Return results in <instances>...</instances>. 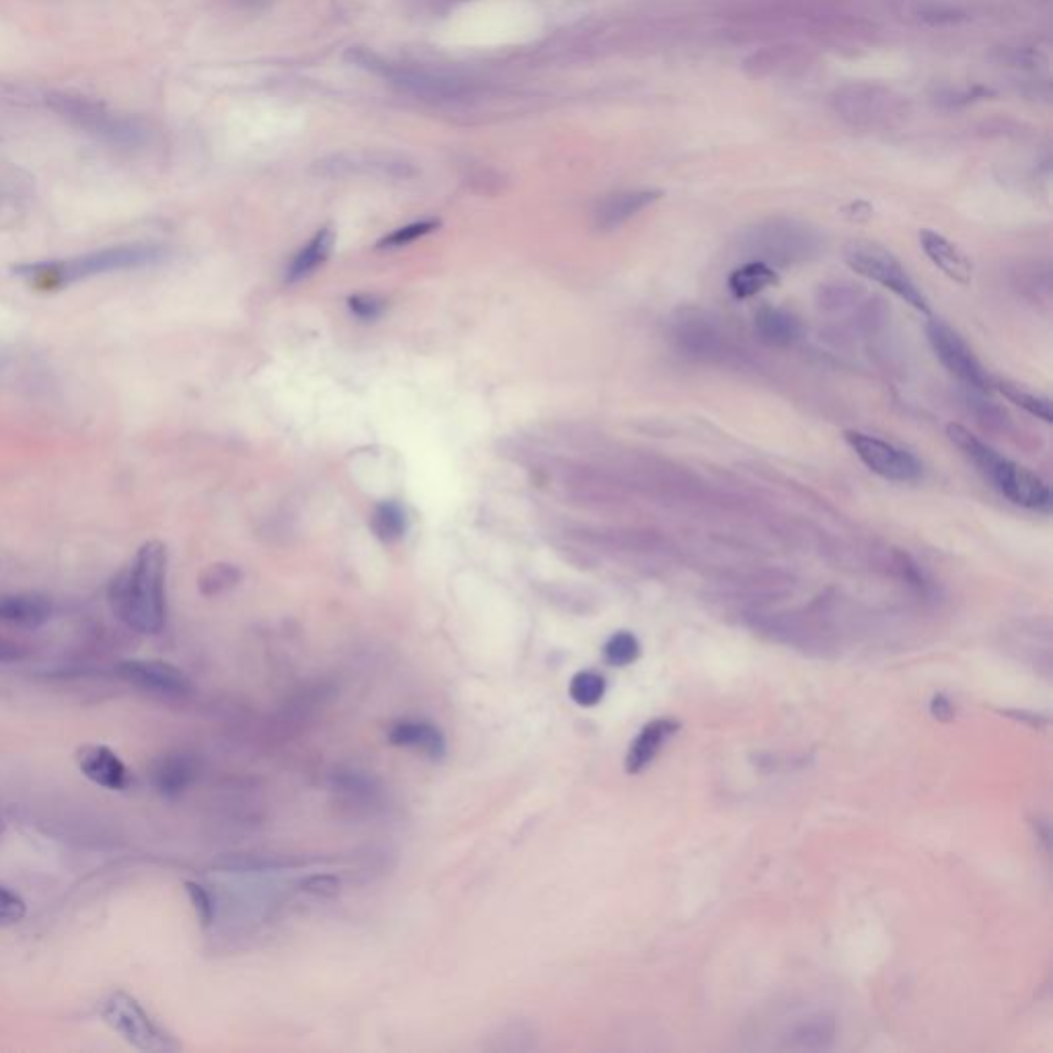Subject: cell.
Segmentation results:
<instances>
[{
  "instance_id": "obj_34",
  "label": "cell",
  "mask_w": 1053,
  "mask_h": 1053,
  "mask_svg": "<svg viewBox=\"0 0 1053 1053\" xmlns=\"http://www.w3.org/2000/svg\"><path fill=\"white\" fill-rule=\"evenodd\" d=\"M27 657V648L11 638L0 636V663H15Z\"/></svg>"
},
{
  "instance_id": "obj_2",
  "label": "cell",
  "mask_w": 1053,
  "mask_h": 1053,
  "mask_svg": "<svg viewBox=\"0 0 1053 1053\" xmlns=\"http://www.w3.org/2000/svg\"><path fill=\"white\" fill-rule=\"evenodd\" d=\"M165 258V251L155 245H118L101 251L85 253L70 260L38 262L15 266V274L21 276L29 286L38 290H58L62 286L75 284L93 276L114 274L124 270H138L155 266Z\"/></svg>"
},
{
  "instance_id": "obj_10",
  "label": "cell",
  "mask_w": 1053,
  "mask_h": 1053,
  "mask_svg": "<svg viewBox=\"0 0 1053 1053\" xmlns=\"http://www.w3.org/2000/svg\"><path fill=\"white\" fill-rule=\"evenodd\" d=\"M116 675L122 681L142 689V692L163 698H184L192 692V681L188 675L165 661H122L116 665Z\"/></svg>"
},
{
  "instance_id": "obj_25",
  "label": "cell",
  "mask_w": 1053,
  "mask_h": 1053,
  "mask_svg": "<svg viewBox=\"0 0 1053 1053\" xmlns=\"http://www.w3.org/2000/svg\"><path fill=\"white\" fill-rule=\"evenodd\" d=\"M241 580V570L233 564H212L208 566L202 574H200V580H198V587L202 591V595L206 597H214V595H221V593H227L231 589H235L239 585Z\"/></svg>"
},
{
  "instance_id": "obj_33",
  "label": "cell",
  "mask_w": 1053,
  "mask_h": 1053,
  "mask_svg": "<svg viewBox=\"0 0 1053 1053\" xmlns=\"http://www.w3.org/2000/svg\"><path fill=\"white\" fill-rule=\"evenodd\" d=\"M303 887L315 895H323V897H330V895H336L338 889H340V881L336 877H330V875H315L311 879H307L303 883Z\"/></svg>"
},
{
  "instance_id": "obj_35",
  "label": "cell",
  "mask_w": 1053,
  "mask_h": 1053,
  "mask_svg": "<svg viewBox=\"0 0 1053 1053\" xmlns=\"http://www.w3.org/2000/svg\"><path fill=\"white\" fill-rule=\"evenodd\" d=\"M932 712L936 718L940 720H949L953 716V706L947 702V698L942 696H936L934 702H932Z\"/></svg>"
},
{
  "instance_id": "obj_19",
  "label": "cell",
  "mask_w": 1053,
  "mask_h": 1053,
  "mask_svg": "<svg viewBox=\"0 0 1053 1053\" xmlns=\"http://www.w3.org/2000/svg\"><path fill=\"white\" fill-rule=\"evenodd\" d=\"M803 332V325L796 315L778 307H764L755 315V334L757 338L774 348L790 346L798 340Z\"/></svg>"
},
{
  "instance_id": "obj_17",
  "label": "cell",
  "mask_w": 1053,
  "mask_h": 1053,
  "mask_svg": "<svg viewBox=\"0 0 1053 1053\" xmlns=\"http://www.w3.org/2000/svg\"><path fill=\"white\" fill-rule=\"evenodd\" d=\"M387 737L395 747L416 749L432 759H441L447 753L443 731L426 720H397L393 722Z\"/></svg>"
},
{
  "instance_id": "obj_11",
  "label": "cell",
  "mask_w": 1053,
  "mask_h": 1053,
  "mask_svg": "<svg viewBox=\"0 0 1053 1053\" xmlns=\"http://www.w3.org/2000/svg\"><path fill=\"white\" fill-rule=\"evenodd\" d=\"M149 778L157 794L163 798H177L200 778V761L188 751H167L153 759Z\"/></svg>"
},
{
  "instance_id": "obj_28",
  "label": "cell",
  "mask_w": 1053,
  "mask_h": 1053,
  "mask_svg": "<svg viewBox=\"0 0 1053 1053\" xmlns=\"http://www.w3.org/2000/svg\"><path fill=\"white\" fill-rule=\"evenodd\" d=\"M27 916V903L25 899L0 885V928L15 926Z\"/></svg>"
},
{
  "instance_id": "obj_30",
  "label": "cell",
  "mask_w": 1053,
  "mask_h": 1053,
  "mask_svg": "<svg viewBox=\"0 0 1053 1053\" xmlns=\"http://www.w3.org/2000/svg\"><path fill=\"white\" fill-rule=\"evenodd\" d=\"M467 186H471L480 194L494 196V194L504 190L506 179H504V175L500 171H496L492 167H478V169H474L467 175Z\"/></svg>"
},
{
  "instance_id": "obj_6",
  "label": "cell",
  "mask_w": 1053,
  "mask_h": 1053,
  "mask_svg": "<svg viewBox=\"0 0 1053 1053\" xmlns=\"http://www.w3.org/2000/svg\"><path fill=\"white\" fill-rule=\"evenodd\" d=\"M846 441L852 447V451L858 455V459L873 471V474L899 484H910L918 482L924 474V467L920 459L905 451L889 441H883L879 437H870V434L848 430Z\"/></svg>"
},
{
  "instance_id": "obj_20",
  "label": "cell",
  "mask_w": 1053,
  "mask_h": 1053,
  "mask_svg": "<svg viewBox=\"0 0 1053 1053\" xmlns=\"http://www.w3.org/2000/svg\"><path fill=\"white\" fill-rule=\"evenodd\" d=\"M334 243H336V235H334V231L330 227L317 231V235L297 253L295 260L290 262V266L286 270V282L297 284V282L309 278L311 274H315V270L319 266H323L325 262H328L330 253L334 249Z\"/></svg>"
},
{
  "instance_id": "obj_26",
  "label": "cell",
  "mask_w": 1053,
  "mask_h": 1053,
  "mask_svg": "<svg viewBox=\"0 0 1053 1053\" xmlns=\"http://www.w3.org/2000/svg\"><path fill=\"white\" fill-rule=\"evenodd\" d=\"M603 657L611 667L632 665L640 657V642L632 632H617L605 642Z\"/></svg>"
},
{
  "instance_id": "obj_29",
  "label": "cell",
  "mask_w": 1053,
  "mask_h": 1053,
  "mask_svg": "<svg viewBox=\"0 0 1053 1053\" xmlns=\"http://www.w3.org/2000/svg\"><path fill=\"white\" fill-rule=\"evenodd\" d=\"M346 60L356 64V66H360V68L371 70V72H375V75L385 77V79H393L395 68H397V66L389 64V62H385L379 54H375L371 50H365V48H350L346 52Z\"/></svg>"
},
{
  "instance_id": "obj_16",
  "label": "cell",
  "mask_w": 1053,
  "mask_h": 1053,
  "mask_svg": "<svg viewBox=\"0 0 1053 1053\" xmlns=\"http://www.w3.org/2000/svg\"><path fill=\"white\" fill-rule=\"evenodd\" d=\"M920 245H922L924 253L928 256V260L944 276H949L951 280H955L959 284H969L971 282V276H973L971 260L965 256V253L953 241H949L947 237L940 235V233L924 229V231H920Z\"/></svg>"
},
{
  "instance_id": "obj_27",
  "label": "cell",
  "mask_w": 1053,
  "mask_h": 1053,
  "mask_svg": "<svg viewBox=\"0 0 1053 1053\" xmlns=\"http://www.w3.org/2000/svg\"><path fill=\"white\" fill-rule=\"evenodd\" d=\"M441 227V223L437 219H424V221H416V223H410L402 229L393 231L391 235L383 237L379 241V247L381 249H391V247H402V245H408V243H414L426 235H430L432 231H437Z\"/></svg>"
},
{
  "instance_id": "obj_9",
  "label": "cell",
  "mask_w": 1053,
  "mask_h": 1053,
  "mask_svg": "<svg viewBox=\"0 0 1053 1053\" xmlns=\"http://www.w3.org/2000/svg\"><path fill=\"white\" fill-rule=\"evenodd\" d=\"M315 171L325 177L367 175L379 179H412L418 175L416 165L395 153H340L315 163Z\"/></svg>"
},
{
  "instance_id": "obj_15",
  "label": "cell",
  "mask_w": 1053,
  "mask_h": 1053,
  "mask_svg": "<svg viewBox=\"0 0 1053 1053\" xmlns=\"http://www.w3.org/2000/svg\"><path fill=\"white\" fill-rule=\"evenodd\" d=\"M659 198L661 192L657 190H632L611 194L597 204L593 212V223L599 231H613L634 219L638 212L655 204Z\"/></svg>"
},
{
  "instance_id": "obj_14",
  "label": "cell",
  "mask_w": 1053,
  "mask_h": 1053,
  "mask_svg": "<svg viewBox=\"0 0 1053 1053\" xmlns=\"http://www.w3.org/2000/svg\"><path fill=\"white\" fill-rule=\"evenodd\" d=\"M54 615V603L42 593H5L0 595V624L23 630H38Z\"/></svg>"
},
{
  "instance_id": "obj_4",
  "label": "cell",
  "mask_w": 1053,
  "mask_h": 1053,
  "mask_svg": "<svg viewBox=\"0 0 1053 1053\" xmlns=\"http://www.w3.org/2000/svg\"><path fill=\"white\" fill-rule=\"evenodd\" d=\"M846 264L860 276L889 288L907 305H912L920 313H930V303L918 284L907 274L903 264L883 245L870 241H852L844 249Z\"/></svg>"
},
{
  "instance_id": "obj_5",
  "label": "cell",
  "mask_w": 1053,
  "mask_h": 1053,
  "mask_svg": "<svg viewBox=\"0 0 1053 1053\" xmlns=\"http://www.w3.org/2000/svg\"><path fill=\"white\" fill-rule=\"evenodd\" d=\"M99 1016L103 1023L116 1031L126 1043L140 1051L167 1049V1037L151 1014L128 992H112L99 1004Z\"/></svg>"
},
{
  "instance_id": "obj_12",
  "label": "cell",
  "mask_w": 1053,
  "mask_h": 1053,
  "mask_svg": "<svg viewBox=\"0 0 1053 1053\" xmlns=\"http://www.w3.org/2000/svg\"><path fill=\"white\" fill-rule=\"evenodd\" d=\"M77 766L81 774L91 780L93 784L112 790L122 792L130 788L132 774L128 766L122 761V757L105 745H83L77 749Z\"/></svg>"
},
{
  "instance_id": "obj_3",
  "label": "cell",
  "mask_w": 1053,
  "mask_h": 1053,
  "mask_svg": "<svg viewBox=\"0 0 1053 1053\" xmlns=\"http://www.w3.org/2000/svg\"><path fill=\"white\" fill-rule=\"evenodd\" d=\"M947 434L951 443L1006 500L1031 511H1049L1051 490L1031 469L1006 459L961 424H949Z\"/></svg>"
},
{
  "instance_id": "obj_32",
  "label": "cell",
  "mask_w": 1053,
  "mask_h": 1053,
  "mask_svg": "<svg viewBox=\"0 0 1053 1053\" xmlns=\"http://www.w3.org/2000/svg\"><path fill=\"white\" fill-rule=\"evenodd\" d=\"M350 311L362 319V321H373L379 319L387 307V303L377 295H356L348 299Z\"/></svg>"
},
{
  "instance_id": "obj_18",
  "label": "cell",
  "mask_w": 1053,
  "mask_h": 1053,
  "mask_svg": "<svg viewBox=\"0 0 1053 1053\" xmlns=\"http://www.w3.org/2000/svg\"><path fill=\"white\" fill-rule=\"evenodd\" d=\"M679 731V722L661 718L648 722L644 729L638 733L634 743L630 745V751L626 755V770L628 774H640L646 770L652 761H655L657 753L663 749L667 739Z\"/></svg>"
},
{
  "instance_id": "obj_13",
  "label": "cell",
  "mask_w": 1053,
  "mask_h": 1053,
  "mask_svg": "<svg viewBox=\"0 0 1053 1053\" xmlns=\"http://www.w3.org/2000/svg\"><path fill=\"white\" fill-rule=\"evenodd\" d=\"M673 340L683 354L702 360L722 356L724 350V336L718 325L694 311L673 323Z\"/></svg>"
},
{
  "instance_id": "obj_24",
  "label": "cell",
  "mask_w": 1053,
  "mask_h": 1053,
  "mask_svg": "<svg viewBox=\"0 0 1053 1053\" xmlns=\"http://www.w3.org/2000/svg\"><path fill=\"white\" fill-rule=\"evenodd\" d=\"M605 689L607 681L603 675H599L597 671H580L572 677L568 685V694L574 704L583 708H593L603 700Z\"/></svg>"
},
{
  "instance_id": "obj_7",
  "label": "cell",
  "mask_w": 1053,
  "mask_h": 1053,
  "mask_svg": "<svg viewBox=\"0 0 1053 1053\" xmlns=\"http://www.w3.org/2000/svg\"><path fill=\"white\" fill-rule=\"evenodd\" d=\"M926 336L936 358L942 362V367L953 377H957L963 385L979 393H986L992 387V379L982 367V362L977 360L975 352L951 325L940 319H932L926 325Z\"/></svg>"
},
{
  "instance_id": "obj_23",
  "label": "cell",
  "mask_w": 1053,
  "mask_h": 1053,
  "mask_svg": "<svg viewBox=\"0 0 1053 1053\" xmlns=\"http://www.w3.org/2000/svg\"><path fill=\"white\" fill-rule=\"evenodd\" d=\"M996 389L1008 399V402L1023 408L1031 416H1035V418H1039V420H1043L1047 424L1053 420L1049 397L1037 395V393H1033V391H1029V389H1025L1021 385H1014V383H1008V381H998Z\"/></svg>"
},
{
  "instance_id": "obj_31",
  "label": "cell",
  "mask_w": 1053,
  "mask_h": 1053,
  "mask_svg": "<svg viewBox=\"0 0 1053 1053\" xmlns=\"http://www.w3.org/2000/svg\"><path fill=\"white\" fill-rule=\"evenodd\" d=\"M186 891H188V897L194 905V910L200 918V924L202 926H210L212 920H214V901H212V895L206 887H202L200 883H194V881H188L186 883Z\"/></svg>"
},
{
  "instance_id": "obj_8",
  "label": "cell",
  "mask_w": 1053,
  "mask_h": 1053,
  "mask_svg": "<svg viewBox=\"0 0 1053 1053\" xmlns=\"http://www.w3.org/2000/svg\"><path fill=\"white\" fill-rule=\"evenodd\" d=\"M749 243L751 251L757 253L755 260L786 266L809 260L817 251L819 239L809 227L796 225L792 221H776L755 229Z\"/></svg>"
},
{
  "instance_id": "obj_1",
  "label": "cell",
  "mask_w": 1053,
  "mask_h": 1053,
  "mask_svg": "<svg viewBox=\"0 0 1053 1053\" xmlns=\"http://www.w3.org/2000/svg\"><path fill=\"white\" fill-rule=\"evenodd\" d=\"M167 548L161 541H147L134 558L112 578L107 603L130 630L153 636L167 622Z\"/></svg>"
},
{
  "instance_id": "obj_22",
  "label": "cell",
  "mask_w": 1053,
  "mask_h": 1053,
  "mask_svg": "<svg viewBox=\"0 0 1053 1053\" xmlns=\"http://www.w3.org/2000/svg\"><path fill=\"white\" fill-rule=\"evenodd\" d=\"M371 527L375 535L385 543H395L406 535L408 519L404 508L397 502H381L371 517Z\"/></svg>"
},
{
  "instance_id": "obj_21",
  "label": "cell",
  "mask_w": 1053,
  "mask_h": 1053,
  "mask_svg": "<svg viewBox=\"0 0 1053 1053\" xmlns=\"http://www.w3.org/2000/svg\"><path fill=\"white\" fill-rule=\"evenodd\" d=\"M778 282L780 278L776 270L770 268V264L759 262V260H751L743 264L729 276V288L737 299L755 297L757 293H761V290L776 286Z\"/></svg>"
}]
</instances>
